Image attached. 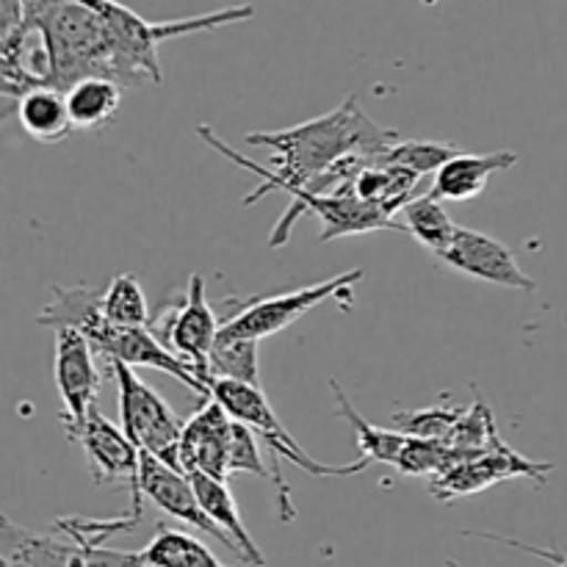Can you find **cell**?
I'll return each mask as SVG.
<instances>
[{"label":"cell","instance_id":"6da1fadb","mask_svg":"<svg viewBox=\"0 0 567 567\" xmlns=\"http://www.w3.org/2000/svg\"><path fill=\"white\" fill-rule=\"evenodd\" d=\"M197 136L208 147L225 155L241 169L252 172L258 177V186L252 194L241 199L244 208H252L266 194L282 192V188H310L321 175L341 164L349 155H377L385 153L391 144L399 142V133L391 127H382L360 109L358 97H347L336 111L302 122V125L282 127V131H255L244 136V142L252 147L271 150V166L255 164L244 158L236 147L221 142L208 125H197Z\"/></svg>","mask_w":567,"mask_h":567},{"label":"cell","instance_id":"7a4b0ae2","mask_svg":"<svg viewBox=\"0 0 567 567\" xmlns=\"http://www.w3.org/2000/svg\"><path fill=\"white\" fill-rule=\"evenodd\" d=\"M210 396L227 410V415L241 424H247L260 441L266 443V452L271 457V485L277 487V504H280V518L293 520L297 518V509L291 504V485L282 476V460H288V465H297L305 474L310 476H354L360 471H365L369 465L363 460L349 465H327L319 460L310 457L297 441H293L291 432L280 424L277 413L271 410L269 399L264 396V391L247 382H230V380H210Z\"/></svg>","mask_w":567,"mask_h":567},{"label":"cell","instance_id":"3957f363","mask_svg":"<svg viewBox=\"0 0 567 567\" xmlns=\"http://www.w3.org/2000/svg\"><path fill=\"white\" fill-rule=\"evenodd\" d=\"M103 365L116 380V388H120V421L127 437L142 452H150L153 457L164 460L166 465L181 471L177 449H181L186 421L177 419L169 404L164 402V396L153 391L144 380H138L131 365L120 363L114 358H105Z\"/></svg>","mask_w":567,"mask_h":567},{"label":"cell","instance_id":"277c9868","mask_svg":"<svg viewBox=\"0 0 567 567\" xmlns=\"http://www.w3.org/2000/svg\"><path fill=\"white\" fill-rule=\"evenodd\" d=\"M365 277L363 269L343 271V275L330 277V280H321L316 286L297 288V291L277 293V297H252V299H230L233 305H238L236 313H230V319L221 321L219 336L225 338H249V341H260V338H271L277 332H282L286 327H291L293 321H299L302 316H308L310 310L319 308L321 302L336 297H349L352 288L358 286Z\"/></svg>","mask_w":567,"mask_h":567},{"label":"cell","instance_id":"5b68a950","mask_svg":"<svg viewBox=\"0 0 567 567\" xmlns=\"http://www.w3.org/2000/svg\"><path fill=\"white\" fill-rule=\"evenodd\" d=\"M288 194L291 205L286 214L277 219L271 230L269 249H280L291 238V227L297 219L313 214L321 221V241H336L347 236H363L374 230H402L393 216H388L382 208L365 205L354 197H327V194H310L302 188H282Z\"/></svg>","mask_w":567,"mask_h":567},{"label":"cell","instance_id":"8992f818","mask_svg":"<svg viewBox=\"0 0 567 567\" xmlns=\"http://www.w3.org/2000/svg\"><path fill=\"white\" fill-rule=\"evenodd\" d=\"M72 443L83 449L89 460L94 485H127L133 493V513L142 518L144 496L138 491V474H142V449L127 437L122 426L111 424L97 408L89 419L70 432Z\"/></svg>","mask_w":567,"mask_h":567},{"label":"cell","instance_id":"52a82bcc","mask_svg":"<svg viewBox=\"0 0 567 567\" xmlns=\"http://www.w3.org/2000/svg\"><path fill=\"white\" fill-rule=\"evenodd\" d=\"M551 471V463L526 460L524 454L513 452L502 437H496L485 454H480V457L474 460H465V463L454 465L446 474L435 476V480L430 482V491L437 502L452 504L457 502V498L476 496V493L487 491V487L498 485V482L504 480H515V476H524V480H535L537 485H546Z\"/></svg>","mask_w":567,"mask_h":567},{"label":"cell","instance_id":"ba28073f","mask_svg":"<svg viewBox=\"0 0 567 567\" xmlns=\"http://www.w3.org/2000/svg\"><path fill=\"white\" fill-rule=\"evenodd\" d=\"M94 358L97 352L83 332L70 330V327L55 330L53 377L61 399V424H64L66 435L75 432L97 408L94 402L100 393V371Z\"/></svg>","mask_w":567,"mask_h":567},{"label":"cell","instance_id":"9c48e42d","mask_svg":"<svg viewBox=\"0 0 567 567\" xmlns=\"http://www.w3.org/2000/svg\"><path fill=\"white\" fill-rule=\"evenodd\" d=\"M221 321L205 299L203 275L188 277V288L183 302L169 316H161V332L169 341V349L197 369L199 380L208 385V358L219 338Z\"/></svg>","mask_w":567,"mask_h":567},{"label":"cell","instance_id":"30bf717a","mask_svg":"<svg viewBox=\"0 0 567 567\" xmlns=\"http://www.w3.org/2000/svg\"><path fill=\"white\" fill-rule=\"evenodd\" d=\"M233 419L216 399H203L197 413L186 421L177 449L183 474H205L214 480H230Z\"/></svg>","mask_w":567,"mask_h":567},{"label":"cell","instance_id":"8fae6325","mask_svg":"<svg viewBox=\"0 0 567 567\" xmlns=\"http://www.w3.org/2000/svg\"><path fill=\"white\" fill-rule=\"evenodd\" d=\"M441 260L460 275L476 277L482 282L509 288V291H535L537 288V282L520 269L518 258L507 244L480 230H471V227H457V236Z\"/></svg>","mask_w":567,"mask_h":567},{"label":"cell","instance_id":"7c38bea8","mask_svg":"<svg viewBox=\"0 0 567 567\" xmlns=\"http://www.w3.org/2000/svg\"><path fill=\"white\" fill-rule=\"evenodd\" d=\"M138 491H142L144 498L155 504L161 513L172 515V518L183 520V524L194 526L203 535L214 537L221 546L230 548L233 543L227 540L225 532L214 524V520L205 515L203 504H199L197 493H194L192 476L183 474V471L172 468L164 460L153 457L150 452H142V474H138Z\"/></svg>","mask_w":567,"mask_h":567},{"label":"cell","instance_id":"4fadbf2b","mask_svg":"<svg viewBox=\"0 0 567 567\" xmlns=\"http://www.w3.org/2000/svg\"><path fill=\"white\" fill-rule=\"evenodd\" d=\"M515 164H518V153H509V150L480 155L457 153L435 172L430 194L441 203H471L485 192L491 175L513 169Z\"/></svg>","mask_w":567,"mask_h":567},{"label":"cell","instance_id":"5bb4252c","mask_svg":"<svg viewBox=\"0 0 567 567\" xmlns=\"http://www.w3.org/2000/svg\"><path fill=\"white\" fill-rule=\"evenodd\" d=\"M188 476H192L194 493H197L205 515H208V518L225 532L227 540L233 543V554L241 557L249 567H266L264 551H260L258 543H255L252 535H249L241 509H238L227 482L214 480V476H205V474H188Z\"/></svg>","mask_w":567,"mask_h":567},{"label":"cell","instance_id":"9a60e30c","mask_svg":"<svg viewBox=\"0 0 567 567\" xmlns=\"http://www.w3.org/2000/svg\"><path fill=\"white\" fill-rule=\"evenodd\" d=\"M17 103V122L25 131L28 138L39 144H59L70 136L75 127L70 122L66 111V97L61 89L37 86L25 92Z\"/></svg>","mask_w":567,"mask_h":567},{"label":"cell","instance_id":"2e32d148","mask_svg":"<svg viewBox=\"0 0 567 567\" xmlns=\"http://www.w3.org/2000/svg\"><path fill=\"white\" fill-rule=\"evenodd\" d=\"M122 92L111 78H83L64 92L66 111L75 131L94 133L109 127L122 109Z\"/></svg>","mask_w":567,"mask_h":567},{"label":"cell","instance_id":"e0dca14e","mask_svg":"<svg viewBox=\"0 0 567 567\" xmlns=\"http://www.w3.org/2000/svg\"><path fill=\"white\" fill-rule=\"evenodd\" d=\"M402 233H410L419 244H424L432 255L443 258L452 247L454 236H457V225L452 221V216L446 214L441 199H435L432 194H421V197L410 199L396 216Z\"/></svg>","mask_w":567,"mask_h":567},{"label":"cell","instance_id":"ac0fdd59","mask_svg":"<svg viewBox=\"0 0 567 567\" xmlns=\"http://www.w3.org/2000/svg\"><path fill=\"white\" fill-rule=\"evenodd\" d=\"M330 391L332 396L338 399V415L347 419L352 424L354 435H358V452L360 460L365 465L371 463H382V465H393L396 468L399 460H402L404 446H408V435L404 432H391V430H377L374 424L363 419V415L354 410V404L349 402L347 391L338 385V380H330Z\"/></svg>","mask_w":567,"mask_h":567},{"label":"cell","instance_id":"d6986e66","mask_svg":"<svg viewBox=\"0 0 567 567\" xmlns=\"http://www.w3.org/2000/svg\"><path fill=\"white\" fill-rule=\"evenodd\" d=\"M103 316V293L89 286H53V297L44 305L42 313L37 316L39 327L50 330H70L86 332L94 321Z\"/></svg>","mask_w":567,"mask_h":567},{"label":"cell","instance_id":"ffe728a7","mask_svg":"<svg viewBox=\"0 0 567 567\" xmlns=\"http://www.w3.org/2000/svg\"><path fill=\"white\" fill-rule=\"evenodd\" d=\"M144 567H227L197 537L161 524L153 540L138 551Z\"/></svg>","mask_w":567,"mask_h":567},{"label":"cell","instance_id":"44dd1931","mask_svg":"<svg viewBox=\"0 0 567 567\" xmlns=\"http://www.w3.org/2000/svg\"><path fill=\"white\" fill-rule=\"evenodd\" d=\"M258 343L249 338H216V347L208 358V382L230 380L260 388Z\"/></svg>","mask_w":567,"mask_h":567},{"label":"cell","instance_id":"7402d4cb","mask_svg":"<svg viewBox=\"0 0 567 567\" xmlns=\"http://www.w3.org/2000/svg\"><path fill=\"white\" fill-rule=\"evenodd\" d=\"M103 313L114 327H153L147 297L133 275H116L103 293Z\"/></svg>","mask_w":567,"mask_h":567},{"label":"cell","instance_id":"603a6c76","mask_svg":"<svg viewBox=\"0 0 567 567\" xmlns=\"http://www.w3.org/2000/svg\"><path fill=\"white\" fill-rule=\"evenodd\" d=\"M460 150L454 144H443V142H402L399 138L396 144L385 150L380 155L382 164H393V166H402V169L415 172V175H432V172L441 169L443 164L457 155Z\"/></svg>","mask_w":567,"mask_h":567},{"label":"cell","instance_id":"cb8c5ba5","mask_svg":"<svg viewBox=\"0 0 567 567\" xmlns=\"http://www.w3.org/2000/svg\"><path fill=\"white\" fill-rule=\"evenodd\" d=\"M465 408H426V410H399L393 413V424L399 432L410 437H424V441H446L454 426L463 421Z\"/></svg>","mask_w":567,"mask_h":567},{"label":"cell","instance_id":"d4e9b609","mask_svg":"<svg viewBox=\"0 0 567 567\" xmlns=\"http://www.w3.org/2000/svg\"><path fill=\"white\" fill-rule=\"evenodd\" d=\"M230 476L252 474L258 480H271V468H266L260 457V437L247 424L233 419V443H230Z\"/></svg>","mask_w":567,"mask_h":567},{"label":"cell","instance_id":"484cf974","mask_svg":"<svg viewBox=\"0 0 567 567\" xmlns=\"http://www.w3.org/2000/svg\"><path fill=\"white\" fill-rule=\"evenodd\" d=\"M463 537H480V540L487 543H498V546H507V548H518V551L532 554L537 559H546L554 567H567V551H557V548H540V546H532V543L518 540V537H504V535H493V532H463Z\"/></svg>","mask_w":567,"mask_h":567},{"label":"cell","instance_id":"4316f807","mask_svg":"<svg viewBox=\"0 0 567 567\" xmlns=\"http://www.w3.org/2000/svg\"><path fill=\"white\" fill-rule=\"evenodd\" d=\"M421 3H424V6H435L437 0H421Z\"/></svg>","mask_w":567,"mask_h":567},{"label":"cell","instance_id":"83f0119b","mask_svg":"<svg viewBox=\"0 0 567 567\" xmlns=\"http://www.w3.org/2000/svg\"><path fill=\"white\" fill-rule=\"evenodd\" d=\"M446 565H449V567H460L457 563H452V559H449V563H446Z\"/></svg>","mask_w":567,"mask_h":567},{"label":"cell","instance_id":"f1b7e54d","mask_svg":"<svg viewBox=\"0 0 567 567\" xmlns=\"http://www.w3.org/2000/svg\"><path fill=\"white\" fill-rule=\"evenodd\" d=\"M0 567H9V565H6V563H3V559H0Z\"/></svg>","mask_w":567,"mask_h":567}]
</instances>
